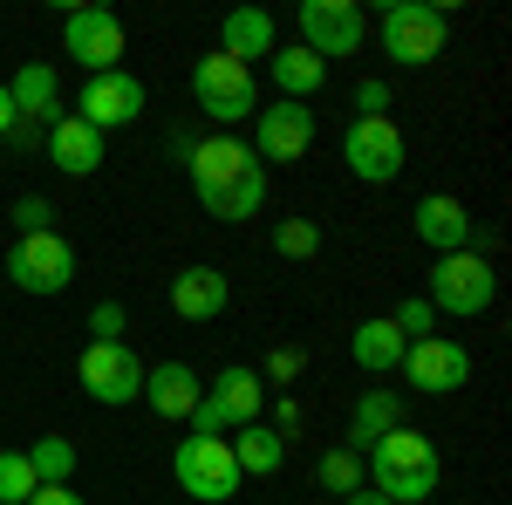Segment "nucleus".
I'll return each mask as SVG.
<instances>
[{
	"mask_svg": "<svg viewBox=\"0 0 512 505\" xmlns=\"http://www.w3.org/2000/svg\"><path fill=\"white\" fill-rule=\"evenodd\" d=\"M342 164H349L362 185H396L403 164H410V144H403L396 117H355L342 130Z\"/></svg>",
	"mask_w": 512,
	"mask_h": 505,
	"instance_id": "0eeeda50",
	"label": "nucleus"
},
{
	"mask_svg": "<svg viewBox=\"0 0 512 505\" xmlns=\"http://www.w3.org/2000/svg\"><path fill=\"white\" fill-rule=\"evenodd\" d=\"M123 48H130V35H123V21L110 7H69L62 14V55H76L89 76L123 69Z\"/></svg>",
	"mask_w": 512,
	"mask_h": 505,
	"instance_id": "9d476101",
	"label": "nucleus"
},
{
	"mask_svg": "<svg viewBox=\"0 0 512 505\" xmlns=\"http://www.w3.org/2000/svg\"><path fill=\"white\" fill-rule=\"evenodd\" d=\"M28 471H35V485H69V478H76V444H69V437H35Z\"/></svg>",
	"mask_w": 512,
	"mask_h": 505,
	"instance_id": "bb28decb",
	"label": "nucleus"
},
{
	"mask_svg": "<svg viewBox=\"0 0 512 505\" xmlns=\"http://www.w3.org/2000/svg\"><path fill=\"white\" fill-rule=\"evenodd\" d=\"M390 430H403V389H390V383L362 389V396H355V410H349V451H355V458H362V451H376Z\"/></svg>",
	"mask_w": 512,
	"mask_h": 505,
	"instance_id": "aec40b11",
	"label": "nucleus"
},
{
	"mask_svg": "<svg viewBox=\"0 0 512 505\" xmlns=\"http://www.w3.org/2000/svg\"><path fill=\"white\" fill-rule=\"evenodd\" d=\"M226 444H233L239 478H274V471L287 465V437H280V430L267 424V417H260V424H246V430H233Z\"/></svg>",
	"mask_w": 512,
	"mask_h": 505,
	"instance_id": "393cba45",
	"label": "nucleus"
},
{
	"mask_svg": "<svg viewBox=\"0 0 512 505\" xmlns=\"http://www.w3.org/2000/svg\"><path fill=\"white\" fill-rule=\"evenodd\" d=\"M198 205H205L219 226H239V219H253V212L267 205V164H253L246 178H233V185H212V192H198Z\"/></svg>",
	"mask_w": 512,
	"mask_h": 505,
	"instance_id": "a878e982",
	"label": "nucleus"
},
{
	"mask_svg": "<svg viewBox=\"0 0 512 505\" xmlns=\"http://www.w3.org/2000/svg\"><path fill=\"white\" fill-rule=\"evenodd\" d=\"M437 478H444V458L424 430H390L376 451H369V492H383L396 505H424L437 499Z\"/></svg>",
	"mask_w": 512,
	"mask_h": 505,
	"instance_id": "f257e3e1",
	"label": "nucleus"
},
{
	"mask_svg": "<svg viewBox=\"0 0 512 505\" xmlns=\"http://www.w3.org/2000/svg\"><path fill=\"white\" fill-rule=\"evenodd\" d=\"M267 417V383H260V369H246V362H226L212 383H205V396H198L192 424L198 437H233V430L260 424Z\"/></svg>",
	"mask_w": 512,
	"mask_h": 505,
	"instance_id": "7ed1b4c3",
	"label": "nucleus"
},
{
	"mask_svg": "<svg viewBox=\"0 0 512 505\" xmlns=\"http://www.w3.org/2000/svg\"><path fill=\"white\" fill-rule=\"evenodd\" d=\"M396 376H403V383H417L424 396H451V389L472 383V349H465V342H451V335H424V342H410V349H403Z\"/></svg>",
	"mask_w": 512,
	"mask_h": 505,
	"instance_id": "f8f14e48",
	"label": "nucleus"
},
{
	"mask_svg": "<svg viewBox=\"0 0 512 505\" xmlns=\"http://www.w3.org/2000/svg\"><path fill=\"white\" fill-rule=\"evenodd\" d=\"M7 280L21 287V294H62L69 280H76V246L55 233H21L7 246Z\"/></svg>",
	"mask_w": 512,
	"mask_h": 505,
	"instance_id": "6e6552de",
	"label": "nucleus"
},
{
	"mask_svg": "<svg viewBox=\"0 0 512 505\" xmlns=\"http://www.w3.org/2000/svg\"><path fill=\"white\" fill-rule=\"evenodd\" d=\"M28 505H89L82 492H69V485H35V499Z\"/></svg>",
	"mask_w": 512,
	"mask_h": 505,
	"instance_id": "e433bc0d",
	"label": "nucleus"
},
{
	"mask_svg": "<svg viewBox=\"0 0 512 505\" xmlns=\"http://www.w3.org/2000/svg\"><path fill=\"white\" fill-rule=\"evenodd\" d=\"M198 396H205V383H198L192 362H158V369H144V396L137 403H151L164 424H185L198 410Z\"/></svg>",
	"mask_w": 512,
	"mask_h": 505,
	"instance_id": "a211bd4d",
	"label": "nucleus"
},
{
	"mask_svg": "<svg viewBox=\"0 0 512 505\" xmlns=\"http://www.w3.org/2000/svg\"><path fill=\"white\" fill-rule=\"evenodd\" d=\"M7 96H14V117H28V123H62L69 110H62V76L48 69V62H21L14 76H7Z\"/></svg>",
	"mask_w": 512,
	"mask_h": 505,
	"instance_id": "6ab92c4d",
	"label": "nucleus"
},
{
	"mask_svg": "<svg viewBox=\"0 0 512 505\" xmlns=\"http://www.w3.org/2000/svg\"><path fill=\"white\" fill-rule=\"evenodd\" d=\"M76 383L89 389V403L123 410V403L144 396V355L130 349V342H89L82 362H76Z\"/></svg>",
	"mask_w": 512,
	"mask_h": 505,
	"instance_id": "1a4fd4ad",
	"label": "nucleus"
},
{
	"mask_svg": "<svg viewBox=\"0 0 512 505\" xmlns=\"http://www.w3.org/2000/svg\"><path fill=\"white\" fill-rule=\"evenodd\" d=\"M294 376H301V349H274L260 369V383H294Z\"/></svg>",
	"mask_w": 512,
	"mask_h": 505,
	"instance_id": "f704fd0d",
	"label": "nucleus"
},
{
	"mask_svg": "<svg viewBox=\"0 0 512 505\" xmlns=\"http://www.w3.org/2000/svg\"><path fill=\"white\" fill-rule=\"evenodd\" d=\"M294 21H301V48L321 55V62H328V55H355L362 35H369V21H362L355 0H301Z\"/></svg>",
	"mask_w": 512,
	"mask_h": 505,
	"instance_id": "ddd939ff",
	"label": "nucleus"
},
{
	"mask_svg": "<svg viewBox=\"0 0 512 505\" xmlns=\"http://www.w3.org/2000/svg\"><path fill=\"white\" fill-rule=\"evenodd\" d=\"M492 294H499V273H492L485 253H444L431 267V280H424V301H431L437 314H458V321L485 314Z\"/></svg>",
	"mask_w": 512,
	"mask_h": 505,
	"instance_id": "20e7f679",
	"label": "nucleus"
},
{
	"mask_svg": "<svg viewBox=\"0 0 512 505\" xmlns=\"http://www.w3.org/2000/svg\"><path fill=\"white\" fill-rule=\"evenodd\" d=\"M417 239L431 246L437 260L444 253H472V233H478V219H472V205L465 198H451V192H431V198H417Z\"/></svg>",
	"mask_w": 512,
	"mask_h": 505,
	"instance_id": "2eb2a0df",
	"label": "nucleus"
},
{
	"mask_svg": "<svg viewBox=\"0 0 512 505\" xmlns=\"http://www.w3.org/2000/svg\"><path fill=\"white\" fill-rule=\"evenodd\" d=\"M315 144V110L308 103H260L253 110V144L246 151L260 164H301Z\"/></svg>",
	"mask_w": 512,
	"mask_h": 505,
	"instance_id": "9b49d317",
	"label": "nucleus"
},
{
	"mask_svg": "<svg viewBox=\"0 0 512 505\" xmlns=\"http://www.w3.org/2000/svg\"><path fill=\"white\" fill-rule=\"evenodd\" d=\"M403 349H410V342H403V328H396L390 314H369V321L349 335V355H355V369H362V376H396Z\"/></svg>",
	"mask_w": 512,
	"mask_h": 505,
	"instance_id": "4be33fe9",
	"label": "nucleus"
},
{
	"mask_svg": "<svg viewBox=\"0 0 512 505\" xmlns=\"http://www.w3.org/2000/svg\"><path fill=\"white\" fill-rule=\"evenodd\" d=\"M35 499V471H28V451H0V505H28Z\"/></svg>",
	"mask_w": 512,
	"mask_h": 505,
	"instance_id": "c756f323",
	"label": "nucleus"
},
{
	"mask_svg": "<svg viewBox=\"0 0 512 505\" xmlns=\"http://www.w3.org/2000/svg\"><path fill=\"white\" fill-rule=\"evenodd\" d=\"M267 69H274L280 103H315L321 82H328V62L308 55V48H274V55H267Z\"/></svg>",
	"mask_w": 512,
	"mask_h": 505,
	"instance_id": "b1692460",
	"label": "nucleus"
},
{
	"mask_svg": "<svg viewBox=\"0 0 512 505\" xmlns=\"http://www.w3.org/2000/svg\"><path fill=\"white\" fill-rule=\"evenodd\" d=\"M171 478H178V492L198 505H226L239 492V465H233V444L226 437H185L178 451H171Z\"/></svg>",
	"mask_w": 512,
	"mask_h": 505,
	"instance_id": "423d86ee",
	"label": "nucleus"
},
{
	"mask_svg": "<svg viewBox=\"0 0 512 505\" xmlns=\"http://www.w3.org/2000/svg\"><path fill=\"white\" fill-rule=\"evenodd\" d=\"M383 110H390V82L362 76L355 82V117H383Z\"/></svg>",
	"mask_w": 512,
	"mask_h": 505,
	"instance_id": "72a5a7b5",
	"label": "nucleus"
},
{
	"mask_svg": "<svg viewBox=\"0 0 512 505\" xmlns=\"http://www.w3.org/2000/svg\"><path fill=\"white\" fill-rule=\"evenodd\" d=\"M390 321L403 328V342H424V335L437 328V308L424 301V294H410V301H396V314H390Z\"/></svg>",
	"mask_w": 512,
	"mask_h": 505,
	"instance_id": "7c9ffc66",
	"label": "nucleus"
},
{
	"mask_svg": "<svg viewBox=\"0 0 512 505\" xmlns=\"http://www.w3.org/2000/svg\"><path fill=\"white\" fill-rule=\"evenodd\" d=\"M260 157L239 144L233 130H212V137H198L192 151H185V171H192V192H212V185H233V178H246Z\"/></svg>",
	"mask_w": 512,
	"mask_h": 505,
	"instance_id": "dca6fc26",
	"label": "nucleus"
},
{
	"mask_svg": "<svg viewBox=\"0 0 512 505\" xmlns=\"http://www.w3.org/2000/svg\"><path fill=\"white\" fill-rule=\"evenodd\" d=\"M48 164L62 171V178H89V171H103V130H89L82 117H62L48 123Z\"/></svg>",
	"mask_w": 512,
	"mask_h": 505,
	"instance_id": "412c9836",
	"label": "nucleus"
},
{
	"mask_svg": "<svg viewBox=\"0 0 512 505\" xmlns=\"http://www.w3.org/2000/svg\"><path fill=\"white\" fill-rule=\"evenodd\" d=\"M14 130V96H7V76H0V137Z\"/></svg>",
	"mask_w": 512,
	"mask_h": 505,
	"instance_id": "58836bf2",
	"label": "nucleus"
},
{
	"mask_svg": "<svg viewBox=\"0 0 512 505\" xmlns=\"http://www.w3.org/2000/svg\"><path fill=\"white\" fill-rule=\"evenodd\" d=\"M274 253L280 260H315L321 253V226L315 219H280L274 226Z\"/></svg>",
	"mask_w": 512,
	"mask_h": 505,
	"instance_id": "c85d7f7f",
	"label": "nucleus"
},
{
	"mask_svg": "<svg viewBox=\"0 0 512 505\" xmlns=\"http://www.w3.org/2000/svg\"><path fill=\"white\" fill-rule=\"evenodd\" d=\"M226 301H233V280L219 267H185V273H171V314L178 321H219L226 314Z\"/></svg>",
	"mask_w": 512,
	"mask_h": 505,
	"instance_id": "f3484780",
	"label": "nucleus"
},
{
	"mask_svg": "<svg viewBox=\"0 0 512 505\" xmlns=\"http://www.w3.org/2000/svg\"><path fill=\"white\" fill-rule=\"evenodd\" d=\"M315 478H321V492H362V458H355L349 444H335V451H321V465H315Z\"/></svg>",
	"mask_w": 512,
	"mask_h": 505,
	"instance_id": "cd10ccee",
	"label": "nucleus"
},
{
	"mask_svg": "<svg viewBox=\"0 0 512 505\" xmlns=\"http://www.w3.org/2000/svg\"><path fill=\"white\" fill-rule=\"evenodd\" d=\"M89 342H123V301H96L89 308Z\"/></svg>",
	"mask_w": 512,
	"mask_h": 505,
	"instance_id": "473e14b6",
	"label": "nucleus"
},
{
	"mask_svg": "<svg viewBox=\"0 0 512 505\" xmlns=\"http://www.w3.org/2000/svg\"><path fill=\"white\" fill-rule=\"evenodd\" d=\"M376 41H383V55L396 69H431L444 55V41H451V14L437 0H390L383 21H376Z\"/></svg>",
	"mask_w": 512,
	"mask_h": 505,
	"instance_id": "f03ea898",
	"label": "nucleus"
},
{
	"mask_svg": "<svg viewBox=\"0 0 512 505\" xmlns=\"http://www.w3.org/2000/svg\"><path fill=\"white\" fill-rule=\"evenodd\" d=\"M41 137H48V130H41V123H28V117H14V130H7V137H0V144H14V151H35Z\"/></svg>",
	"mask_w": 512,
	"mask_h": 505,
	"instance_id": "c9c22d12",
	"label": "nucleus"
},
{
	"mask_svg": "<svg viewBox=\"0 0 512 505\" xmlns=\"http://www.w3.org/2000/svg\"><path fill=\"white\" fill-rule=\"evenodd\" d=\"M69 117H82L89 130H123V123H137L144 117V82L130 76V69H110V76H89L82 82V96H76V110Z\"/></svg>",
	"mask_w": 512,
	"mask_h": 505,
	"instance_id": "4468645a",
	"label": "nucleus"
},
{
	"mask_svg": "<svg viewBox=\"0 0 512 505\" xmlns=\"http://www.w3.org/2000/svg\"><path fill=\"white\" fill-rule=\"evenodd\" d=\"M274 14L267 7H233L226 21H219V55H233V62H246L253 69V55H274Z\"/></svg>",
	"mask_w": 512,
	"mask_h": 505,
	"instance_id": "5701e85b",
	"label": "nucleus"
},
{
	"mask_svg": "<svg viewBox=\"0 0 512 505\" xmlns=\"http://www.w3.org/2000/svg\"><path fill=\"white\" fill-rule=\"evenodd\" d=\"M192 96H198V110L219 123V130H233V123H246L253 110H260V89H253V69L246 62H233V55H198V69H192Z\"/></svg>",
	"mask_w": 512,
	"mask_h": 505,
	"instance_id": "39448f33",
	"label": "nucleus"
},
{
	"mask_svg": "<svg viewBox=\"0 0 512 505\" xmlns=\"http://www.w3.org/2000/svg\"><path fill=\"white\" fill-rule=\"evenodd\" d=\"M274 430H280V437L301 430V403H294V396H280V403H274Z\"/></svg>",
	"mask_w": 512,
	"mask_h": 505,
	"instance_id": "4c0bfd02",
	"label": "nucleus"
},
{
	"mask_svg": "<svg viewBox=\"0 0 512 505\" xmlns=\"http://www.w3.org/2000/svg\"><path fill=\"white\" fill-rule=\"evenodd\" d=\"M342 505H396V499H383V492H369V485H362V492H349Z\"/></svg>",
	"mask_w": 512,
	"mask_h": 505,
	"instance_id": "ea45409f",
	"label": "nucleus"
},
{
	"mask_svg": "<svg viewBox=\"0 0 512 505\" xmlns=\"http://www.w3.org/2000/svg\"><path fill=\"white\" fill-rule=\"evenodd\" d=\"M48 219H55V205H48L41 192L14 198V239H21V233H48Z\"/></svg>",
	"mask_w": 512,
	"mask_h": 505,
	"instance_id": "2f4dec72",
	"label": "nucleus"
}]
</instances>
